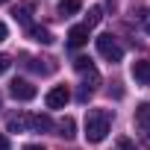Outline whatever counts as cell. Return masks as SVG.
<instances>
[{
  "label": "cell",
  "instance_id": "cell-22",
  "mask_svg": "<svg viewBox=\"0 0 150 150\" xmlns=\"http://www.w3.org/2000/svg\"><path fill=\"white\" fill-rule=\"evenodd\" d=\"M6 35H9V30H6V24L0 21V41H6Z\"/></svg>",
  "mask_w": 150,
  "mask_h": 150
},
{
  "label": "cell",
  "instance_id": "cell-5",
  "mask_svg": "<svg viewBox=\"0 0 150 150\" xmlns=\"http://www.w3.org/2000/svg\"><path fill=\"white\" fill-rule=\"evenodd\" d=\"M88 27L86 24H77V27H71V33H68V47H83L86 41H88Z\"/></svg>",
  "mask_w": 150,
  "mask_h": 150
},
{
  "label": "cell",
  "instance_id": "cell-20",
  "mask_svg": "<svg viewBox=\"0 0 150 150\" xmlns=\"http://www.w3.org/2000/svg\"><path fill=\"white\" fill-rule=\"evenodd\" d=\"M141 27H144V33L150 35V9H147V12L141 15Z\"/></svg>",
  "mask_w": 150,
  "mask_h": 150
},
{
  "label": "cell",
  "instance_id": "cell-12",
  "mask_svg": "<svg viewBox=\"0 0 150 150\" xmlns=\"http://www.w3.org/2000/svg\"><path fill=\"white\" fill-rule=\"evenodd\" d=\"M41 62H44V59H41ZM41 62L27 56V68H33V71H38V74H53V71H56V65H53V62H50V65H41Z\"/></svg>",
  "mask_w": 150,
  "mask_h": 150
},
{
  "label": "cell",
  "instance_id": "cell-19",
  "mask_svg": "<svg viewBox=\"0 0 150 150\" xmlns=\"http://www.w3.org/2000/svg\"><path fill=\"white\" fill-rule=\"evenodd\" d=\"M9 65H12V59H9L6 53H0V74H6V71H9Z\"/></svg>",
  "mask_w": 150,
  "mask_h": 150
},
{
  "label": "cell",
  "instance_id": "cell-9",
  "mask_svg": "<svg viewBox=\"0 0 150 150\" xmlns=\"http://www.w3.org/2000/svg\"><path fill=\"white\" fill-rule=\"evenodd\" d=\"M30 129L47 132V129H53V121H50L47 115H30Z\"/></svg>",
  "mask_w": 150,
  "mask_h": 150
},
{
  "label": "cell",
  "instance_id": "cell-14",
  "mask_svg": "<svg viewBox=\"0 0 150 150\" xmlns=\"http://www.w3.org/2000/svg\"><path fill=\"white\" fill-rule=\"evenodd\" d=\"M135 124L141 127V124H150V103H141L138 109H135Z\"/></svg>",
  "mask_w": 150,
  "mask_h": 150
},
{
  "label": "cell",
  "instance_id": "cell-1",
  "mask_svg": "<svg viewBox=\"0 0 150 150\" xmlns=\"http://www.w3.org/2000/svg\"><path fill=\"white\" fill-rule=\"evenodd\" d=\"M112 129V112L109 109H88L86 115V138L91 144H100Z\"/></svg>",
  "mask_w": 150,
  "mask_h": 150
},
{
  "label": "cell",
  "instance_id": "cell-7",
  "mask_svg": "<svg viewBox=\"0 0 150 150\" xmlns=\"http://www.w3.org/2000/svg\"><path fill=\"white\" fill-rule=\"evenodd\" d=\"M27 35H30L33 41H38V44H53V33H50L47 27H38V24H30V27H27Z\"/></svg>",
  "mask_w": 150,
  "mask_h": 150
},
{
  "label": "cell",
  "instance_id": "cell-16",
  "mask_svg": "<svg viewBox=\"0 0 150 150\" xmlns=\"http://www.w3.org/2000/svg\"><path fill=\"white\" fill-rule=\"evenodd\" d=\"M74 68H77V71L83 74V71H88V68H94V65H91V59H88V56H80L77 62H74Z\"/></svg>",
  "mask_w": 150,
  "mask_h": 150
},
{
  "label": "cell",
  "instance_id": "cell-24",
  "mask_svg": "<svg viewBox=\"0 0 150 150\" xmlns=\"http://www.w3.org/2000/svg\"><path fill=\"white\" fill-rule=\"evenodd\" d=\"M0 3H9V0H0Z\"/></svg>",
  "mask_w": 150,
  "mask_h": 150
},
{
  "label": "cell",
  "instance_id": "cell-23",
  "mask_svg": "<svg viewBox=\"0 0 150 150\" xmlns=\"http://www.w3.org/2000/svg\"><path fill=\"white\" fill-rule=\"evenodd\" d=\"M24 150H44V147H38V144H27Z\"/></svg>",
  "mask_w": 150,
  "mask_h": 150
},
{
  "label": "cell",
  "instance_id": "cell-18",
  "mask_svg": "<svg viewBox=\"0 0 150 150\" xmlns=\"http://www.w3.org/2000/svg\"><path fill=\"white\" fill-rule=\"evenodd\" d=\"M138 129H141V141H144V144L150 147V124H141Z\"/></svg>",
  "mask_w": 150,
  "mask_h": 150
},
{
  "label": "cell",
  "instance_id": "cell-11",
  "mask_svg": "<svg viewBox=\"0 0 150 150\" xmlns=\"http://www.w3.org/2000/svg\"><path fill=\"white\" fill-rule=\"evenodd\" d=\"M15 21H21V24H27L30 27V15H33V3H21V6H15Z\"/></svg>",
  "mask_w": 150,
  "mask_h": 150
},
{
  "label": "cell",
  "instance_id": "cell-15",
  "mask_svg": "<svg viewBox=\"0 0 150 150\" xmlns=\"http://www.w3.org/2000/svg\"><path fill=\"white\" fill-rule=\"evenodd\" d=\"M100 18H103V15H100V9H91V12H88V18H86V27H88V30H91V27H97V24H100Z\"/></svg>",
  "mask_w": 150,
  "mask_h": 150
},
{
  "label": "cell",
  "instance_id": "cell-10",
  "mask_svg": "<svg viewBox=\"0 0 150 150\" xmlns=\"http://www.w3.org/2000/svg\"><path fill=\"white\" fill-rule=\"evenodd\" d=\"M80 6H83L80 0H62V3H59V15L62 18H71V15L80 12Z\"/></svg>",
  "mask_w": 150,
  "mask_h": 150
},
{
  "label": "cell",
  "instance_id": "cell-13",
  "mask_svg": "<svg viewBox=\"0 0 150 150\" xmlns=\"http://www.w3.org/2000/svg\"><path fill=\"white\" fill-rule=\"evenodd\" d=\"M74 129H77V124H74V118H65V121L59 124V135H62V138H74V135H77Z\"/></svg>",
  "mask_w": 150,
  "mask_h": 150
},
{
  "label": "cell",
  "instance_id": "cell-3",
  "mask_svg": "<svg viewBox=\"0 0 150 150\" xmlns=\"http://www.w3.org/2000/svg\"><path fill=\"white\" fill-rule=\"evenodd\" d=\"M71 100V91L65 88V86H56V88H50L47 91V97H44V103H47V109H65V103Z\"/></svg>",
  "mask_w": 150,
  "mask_h": 150
},
{
  "label": "cell",
  "instance_id": "cell-25",
  "mask_svg": "<svg viewBox=\"0 0 150 150\" xmlns=\"http://www.w3.org/2000/svg\"><path fill=\"white\" fill-rule=\"evenodd\" d=\"M0 103H3V100H0Z\"/></svg>",
  "mask_w": 150,
  "mask_h": 150
},
{
  "label": "cell",
  "instance_id": "cell-6",
  "mask_svg": "<svg viewBox=\"0 0 150 150\" xmlns=\"http://www.w3.org/2000/svg\"><path fill=\"white\" fill-rule=\"evenodd\" d=\"M132 77H135V83L150 86V59H138V62H132Z\"/></svg>",
  "mask_w": 150,
  "mask_h": 150
},
{
  "label": "cell",
  "instance_id": "cell-17",
  "mask_svg": "<svg viewBox=\"0 0 150 150\" xmlns=\"http://www.w3.org/2000/svg\"><path fill=\"white\" fill-rule=\"evenodd\" d=\"M115 150H135V144H132L129 138H118V144H115Z\"/></svg>",
  "mask_w": 150,
  "mask_h": 150
},
{
  "label": "cell",
  "instance_id": "cell-8",
  "mask_svg": "<svg viewBox=\"0 0 150 150\" xmlns=\"http://www.w3.org/2000/svg\"><path fill=\"white\" fill-rule=\"evenodd\" d=\"M6 127H9V132H24V129H30V115H12L6 121Z\"/></svg>",
  "mask_w": 150,
  "mask_h": 150
},
{
  "label": "cell",
  "instance_id": "cell-2",
  "mask_svg": "<svg viewBox=\"0 0 150 150\" xmlns=\"http://www.w3.org/2000/svg\"><path fill=\"white\" fill-rule=\"evenodd\" d=\"M94 44H97V53H100L106 62H121V59H124V47L118 44L115 35H109V33H106V35H97Z\"/></svg>",
  "mask_w": 150,
  "mask_h": 150
},
{
  "label": "cell",
  "instance_id": "cell-4",
  "mask_svg": "<svg viewBox=\"0 0 150 150\" xmlns=\"http://www.w3.org/2000/svg\"><path fill=\"white\" fill-rule=\"evenodd\" d=\"M9 91H12V97H15V100H33V97H35V86H33V83H27V80H12Z\"/></svg>",
  "mask_w": 150,
  "mask_h": 150
},
{
  "label": "cell",
  "instance_id": "cell-21",
  "mask_svg": "<svg viewBox=\"0 0 150 150\" xmlns=\"http://www.w3.org/2000/svg\"><path fill=\"white\" fill-rule=\"evenodd\" d=\"M0 150H12V144H9V138H6V135H0Z\"/></svg>",
  "mask_w": 150,
  "mask_h": 150
}]
</instances>
